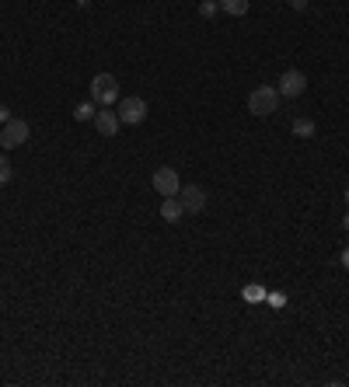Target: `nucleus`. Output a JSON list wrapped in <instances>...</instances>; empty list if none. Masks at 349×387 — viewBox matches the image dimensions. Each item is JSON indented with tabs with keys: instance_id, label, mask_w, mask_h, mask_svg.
<instances>
[{
	"instance_id": "423d86ee",
	"label": "nucleus",
	"mask_w": 349,
	"mask_h": 387,
	"mask_svg": "<svg viewBox=\"0 0 349 387\" xmlns=\"http://www.w3.org/2000/svg\"><path fill=\"white\" fill-rule=\"evenodd\" d=\"M279 98H301L304 91H308V77H304V70H286L283 77H279Z\"/></svg>"
},
{
	"instance_id": "aec40b11",
	"label": "nucleus",
	"mask_w": 349,
	"mask_h": 387,
	"mask_svg": "<svg viewBox=\"0 0 349 387\" xmlns=\"http://www.w3.org/2000/svg\"><path fill=\"white\" fill-rule=\"evenodd\" d=\"M77 4H81V8H88V4H91V0H77Z\"/></svg>"
},
{
	"instance_id": "9d476101",
	"label": "nucleus",
	"mask_w": 349,
	"mask_h": 387,
	"mask_svg": "<svg viewBox=\"0 0 349 387\" xmlns=\"http://www.w3.org/2000/svg\"><path fill=\"white\" fill-rule=\"evenodd\" d=\"M248 8H252L248 0H220V11H223V14H235V18H245Z\"/></svg>"
},
{
	"instance_id": "dca6fc26",
	"label": "nucleus",
	"mask_w": 349,
	"mask_h": 387,
	"mask_svg": "<svg viewBox=\"0 0 349 387\" xmlns=\"http://www.w3.org/2000/svg\"><path fill=\"white\" fill-rule=\"evenodd\" d=\"M8 119H11V108H8V105H0V126H4Z\"/></svg>"
},
{
	"instance_id": "0eeeda50",
	"label": "nucleus",
	"mask_w": 349,
	"mask_h": 387,
	"mask_svg": "<svg viewBox=\"0 0 349 387\" xmlns=\"http://www.w3.org/2000/svg\"><path fill=\"white\" fill-rule=\"evenodd\" d=\"M179 199H182L186 213H203V206H206V192L199 185H182L179 189Z\"/></svg>"
},
{
	"instance_id": "39448f33",
	"label": "nucleus",
	"mask_w": 349,
	"mask_h": 387,
	"mask_svg": "<svg viewBox=\"0 0 349 387\" xmlns=\"http://www.w3.org/2000/svg\"><path fill=\"white\" fill-rule=\"evenodd\" d=\"M150 185H154L157 196H179L182 178H179V171H174V168H157L154 178H150Z\"/></svg>"
},
{
	"instance_id": "ddd939ff",
	"label": "nucleus",
	"mask_w": 349,
	"mask_h": 387,
	"mask_svg": "<svg viewBox=\"0 0 349 387\" xmlns=\"http://www.w3.org/2000/svg\"><path fill=\"white\" fill-rule=\"evenodd\" d=\"M245 300H252V304L259 300V304H262V300H266V290H262V286H245Z\"/></svg>"
},
{
	"instance_id": "9b49d317",
	"label": "nucleus",
	"mask_w": 349,
	"mask_h": 387,
	"mask_svg": "<svg viewBox=\"0 0 349 387\" xmlns=\"http://www.w3.org/2000/svg\"><path fill=\"white\" fill-rule=\"evenodd\" d=\"M74 119H77V123H88V119H94V108H91V101H81V105L74 108Z\"/></svg>"
},
{
	"instance_id": "6ab92c4d",
	"label": "nucleus",
	"mask_w": 349,
	"mask_h": 387,
	"mask_svg": "<svg viewBox=\"0 0 349 387\" xmlns=\"http://www.w3.org/2000/svg\"><path fill=\"white\" fill-rule=\"evenodd\" d=\"M342 231H349V213L342 216Z\"/></svg>"
},
{
	"instance_id": "a211bd4d",
	"label": "nucleus",
	"mask_w": 349,
	"mask_h": 387,
	"mask_svg": "<svg viewBox=\"0 0 349 387\" xmlns=\"http://www.w3.org/2000/svg\"><path fill=\"white\" fill-rule=\"evenodd\" d=\"M339 262H342V269L349 272V248H342V258H339Z\"/></svg>"
},
{
	"instance_id": "4468645a",
	"label": "nucleus",
	"mask_w": 349,
	"mask_h": 387,
	"mask_svg": "<svg viewBox=\"0 0 349 387\" xmlns=\"http://www.w3.org/2000/svg\"><path fill=\"white\" fill-rule=\"evenodd\" d=\"M8 178H11V160H8L4 154H0V185H4Z\"/></svg>"
},
{
	"instance_id": "1a4fd4ad",
	"label": "nucleus",
	"mask_w": 349,
	"mask_h": 387,
	"mask_svg": "<svg viewBox=\"0 0 349 387\" xmlns=\"http://www.w3.org/2000/svg\"><path fill=\"white\" fill-rule=\"evenodd\" d=\"M119 116H115V112H94V129L101 133V136H115V133H119Z\"/></svg>"
},
{
	"instance_id": "6e6552de",
	"label": "nucleus",
	"mask_w": 349,
	"mask_h": 387,
	"mask_svg": "<svg viewBox=\"0 0 349 387\" xmlns=\"http://www.w3.org/2000/svg\"><path fill=\"white\" fill-rule=\"evenodd\" d=\"M161 216L168 220V224H179V220L186 216L182 199H179V196H164V199H161Z\"/></svg>"
},
{
	"instance_id": "2eb2a0df",
	"label": "nucleus",
	"mask_w": 349,
	"mask_h": 387,
	"mask_svg": "<svg viewBox=\"0 0 349 387\" xmlns=\"http://www.w3.org/2000/svg\"><path fill=\"white\" fill-rule=\"evenodd\" d=\"M199 11H203V18H213V14H217V4H203Z\"/></svg>"
},
{
	"instance_id": "f3484780",
	"label": "nucleus",
	"mask_w": 349,
	"mask_h": 387,
	"mask_svg": "<svg viewBox=\"0 0 349 387\" xmlns=\"http://www.w3.org/2000/svg\"><path fill=\"white\" fill-rule=\"evenodd\" d=\"M290 8H294V11H304V8H308V0H290Z\"/></svg>"
},
{
	"instance_id": "f8f14e48",
	"label": "nucleus",
	"mask_w": 349,
	"mask_h": 387,
	"mask_svg": "<svg viewBox=\"0 0 349 387\" xmlns=\"http://www.w3.org/2000/svg\"><path fill=\"white\" fill-rule=\"evenodd\" d=\"M294 133H297V136H315V123L301 116V119H294Z\"/></svg>"
},
{
	"instance_id": "7ed1b4c3",
	"label": "nucleus",
	"mask_w": 349,
	"mask_h": 387,
	"mask_svg": "<svg viewBox=\"0 0 349 387\" xmlns=\"http://www.w3.org/2000/svg\"><path fill=\"white\" fill-rule=\"evenodd\" d=\"M91 98H94L98 105H115V101H119V81H115L112 74L91 77Z\"/></svg>"
},
{
	"instance_id": "20e7f679",
	"label": "nucleus",
	"mask_w": 349,
	"mask_h": 387,
	"mask_svg": "<svg viewBox=\"0 0 349 387\" xmlns=\"http://www.w3.org/2000/svg\"><path fill=\"white\" fill-rule=\"evenodd\" d=\"M28 133H32V126H28L25 119H8L4 126H0V147H4V150H14V147H21V143L28 140Z\"/></svg>"
},
{
	"instance_id": "412c9836",
	"label": "nucleus",
	"mask_w": 349,
	"mask_h": 387,
	"mask_svg": "<svg viewBox=\"0 0 349 387\" xmlns=\"http://www.w3.org/2000/svg\"><path fill=\"white\" fill-rule=\"evenodd\" d=\"M342 199H346V206H349V189H346V196H342Z\"/></svg>"
},
{
	"instance_id": "f257e3e1",
	"label": "nucleus",
	"mask_w": 349,
	"mask_h": 387,
	"mask_svg": "<svg viewBox=\"0 0 349 387\" xmlns=\"http://www.w3.org/2000/svg\"><path fill=\"white\" fill-rule=\"evenodd\" d=\"M276 108H279V91L276 87H269V84H259L252 94H248V112L252 116H272L276 112Z\"/></svg>"
},
{
	"instance_id": "f03ea898",
	"label": "nucleus",
	"mask_w": 349,
	"mask_h": 387,
	"mask_svg": "<svg viewBox=\"0 0 349 387\" xmlns=\"http://www.w3.org/2000/svg\"><path fill=\"white\" fill-rule=\"evenodd\" d=\"M123 126H140L147 119V101L140 94H130V98H119V108H115Z\"/></svg>"
}]
</instances>
